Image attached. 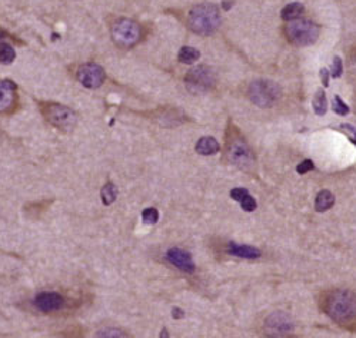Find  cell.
<instances>
[{
    "label": "cell",
    "instance_id": "cell-13",
    "mask_svg": "<svg viewBox=\"0 0 356 338\" xmlns=\"http://www.w3.org/2000/svg\"><path fill=\"white\" fill-rule=\"evenodd\" d=\"M15 89H16V85L12 80H2L0 82V114L8 112L13 107Z\"/></svg>",
    "mask_w": 356,
    "mask_h": 338
},
{
    "label": "cell",
    "instance_id": "cell-15",
    "mask_svg": "<svg viewBox=\"0 0 356 338\" xmlns=\"http://www.w3.org/2000/svg\"><path fill=\"white\" fill-rule=\"evenodd\" d=\"M196 152L199 155H215L219 152V143L218 141L212 138V136H205V138H200L197 143H196Z\"/></svg>",
    "mask_w": 356,
    "mask_h": 338
},
{
    "label": "cell",
    "instance_id": "cell-12",
    "mask_svg": "<svg viewBox=\"0 0 356 338\" xmlns=\"http://www.w3.org/2000/svg\"><path fill=\"white\" fill-rule=\"evenodd\" d=\"M35 305L43 312L57 311L64 305V298L59 293H40L36 295Z\"/></svg>",
    "mask_w": 356,
    "mask_h": 338
},
{
    "label": "cell",
    "instance_id": "cell-22",
    "mask_svg": "<svg viewBox=\"0 0 356 338\" xmlns=\"http://www.w3.org/2000/svg\"><path fill=\"white\" fill-rule=\"evenodd\" d=\"M93 338H127L123 331L116 328H105L98 331Z\"/></svg>",
    "mask_w": 356,
    "mask_h": 338
},
{
    "label": "cell",
    "instance_id": "cell-16",
    "mask_svg": "<svg viewBox=\"0 0 356 338\" xmlns=\"http://www.w3.org/2000/svg\"><path fill=\"white\" fill-rule=\"evenodd\" d=\"M333 204H335V196H333V194H332L330 191H328V189H323V191H321V192L318 194V196H316L315 209H316L318 212H325V211L330 209V208L333 206Z\"/></svg>",
    "mask_w": 356,
    "mask_h": 338
},
{
    "label": "cell",
    "instance_id": "cell-3",
    "mask_svg": "<svg viewBox=\"0 0 356 338\" xmlns=\"http://www.w3.org/2000/svg\"><path fill=\"white\" fill-rule=\"evenodd\" d=\"M286 37L295 46L313 45L319 37V27L308 19H295L286 26Z\"/></svg>",
    "mask_w": 356,
    "mask_h": 338
},
{
    "label": "cell",
    "instance_id": "cell-7",
    "mask_svg": "<svg viewBox=\"0 0 356 338\" xmlns=\"http://www.w3.org/2000/svg\"><path fill=\"white\" fill-rule=\"evenodd\" d=\"M215 85V73L205 65L196 66L186 75L187 89L193 93H203L212 89Z\"/></svg>",
    "mask_w": 356,
    "mask_h": 338
},
{
    "label": "cell",
    "instance_id": "cell-14",
    "mask_svg": "<svg viewBox=\"0 0 356 338\" xmlns=\"http://www.w3.org/2000/svg\"><path fill=\"white\" fill-rule=\"evenodd\" d=\"M228 252L235 255V257H239V258H246V259H256L260 257V251L255 247H250V245H236L231 242L229 247H228Z\"/></svg>",
    "mask_w": 356,
    "mask_h": 338
},
{
    "label": "cell",
    "instance_id": "cell-26",
    "mask_svg": "<svg viewBox=\"0 0 356 338\" xmlns=\"http://www.w3.org/2000/svg\"><path fill=\"white\" fill-rule=\"evenodd\" d=\"M343 73V63L342 59L339 56L333 58V63H332V71H330V76H333V79H338L342 76Z\"/></svg>",
    "mask_w": 356,
    "mask_h": 338
},
{
    "label": "cell",
    "instance_id": "cell-4",
    "mask_svg": "<svg viewBox=\"0 0 356 338\" xmlns=\"http://www.w3.org/2000/svg\"><path fill=\"white\" fill-rule=\"evenodd\" d=\"M249 99L259 107H270L280 96V89L275 82L270 80H255L249 86Z\"/></svg>",
    "mask_w": 356,
    "mask_h": 338
},
{
    "label": "cell",
    "instance_id": "cell-30",
    "mask_svg": "<svg viewBox=\"0 0 356 338\" xmlns=\"http://www.w3.org/2000/svg\"><path fill=\"white\" fill-rule=\"evenodd\" d=\"M172 317H173L175 320H182V318L185 317V311H183L182 308H179V307H173V310H172Z\"/></svg>",
    "mask_w": 356,
    "mask_h": 338
},
{
    "label": "cell",
    "instance_id": "cell-33",
    "mask_svg": "<svg viewBox=\"0 0 356 338\" xmlns=\"http://www.w3.org/2000/svg\"><path fill=\"white\" fill-rule=\"evenodd\" d=\"M352 142H353L356 145V139H352Z\"/></svg>",
    "mask_w": 356,
    "mask_h": 338
},
{
    "label": "cell",
    "instance_id": "cell-20",
    "mask_svg": "<svg viewBox=\"0 0 356 338\" xmlns=\"http://www.w3.org/2000/svg\"><path fill=\"white\" fill-rule=\"evenodd\" d=\"M100 198H102V202L105 205H112L115 202L116 198H117V189L112 182H107L106 185L102 188Z\"/></svg>",
    "mask_w": 356,
    "mask_h": 338
},
{
    "label": "cell",
    "instance_id": "cell-27",
    "mask_svg": "<svg viewBox=\"0 0 356 338\" xmlns=\"http://www.w3.org/2000/svg\"><path fill=\"white\" fill-rule=\"evenodd\" d=\"M313 168H315L313 162H312L311 159H305L296 166V172H298V174H306V172H309V171H312Z\"/></svg>",
    "mask_w": 356,
    "mask_h": 338
},
{
    "label": "cell",
    "instance_id": "cell-31",
    "mask_svg": "<svg viewBox=\"0 0 356 338\" xmlns=\"http://www.w3.org/2000/svg\"><path fill=\"white\" fill-rule=\"evenodd\" d=\"M161 338H169V332H168V329L163 328L161 332Z\"/></svg>",
    "mask_w": 356,
    "mask_h": 338
},
{
    "label": "cell",
    "instance_id": "cell-8",
    "mask_svg": "<svg viewBox=\"0 0 356 338\" xmlns=\"http://www.w3.org/2000/svg\"><path fill=\"white\" fill-rule=\"evenodd\" d=\"M265 329L270 338H282L294 331V321L285 312H273L265 321Z\"/></svg>",
    "mask_w": 356,
    "mask_h": 338
},
{
    "label": "cell",
    "instance_id": "cell-21",
    "mask_svg": "<svg viewBox=\"0 0 356 338\" xmlns=\"http://www.w3.org/2000/svg\"><path fill=\"white\" fill-rule=\"evenodd\" d=\"M15 58H16V53H15L13 47H12L9 43L2 42V43H0V63H3V65H10V63L15 61Z\"/></svg>",
    "mask_w": 356,
    "mask_h": 338
},
{
    "label": "cell",
    "instance_id": "cell-1",
    "mask_svg": "<svg viewBox=\"0 0 356 338\" xmlns=\"http://www.w3.org/2000/svg\"><path fill=\"white\" fill-rule=\"evenodd\" d=\"M187 23L197 35H212L221 25V15L215 5H197L190 10Z\"/></svg>",
    "mask_w": 356,
    "mask_h": 338
},
{
    "label": "cell",
    "instance_id": "cell-29",
    "mask_svg": "<svg viewBox=\"0 0 356 338\" xmlns=\"http://www.w3.org/2000/svg\"><path fill=\"white\" fill-rule=\"evenodd\" d=\"M319 75H321V80H322V83H323V86H325V88H328V86H329L330 72L328 71L326 68H322L321 72H319Z\"/></svg>",
    "mask_w": 356,
    "mask_h": 338
},
{
    "label": "cell",
    "instance_id": "cell-6",
    "mask_svg": "<svg viewBox=\"0 0 356 338\" xmlns=\"http://www.w3.org/2000/svg\"><path fill=\"white\" fill-rule=\"evenodd\" d=\"M46 119L54 125L56 128L62 129L64 132H70L76 125V115L69 107L57 105V103H46L43 109Z\"/></svg>",
    "mask_w": 356,
    "mask_h": 338
},
{
    "label": "cell",
    "instance_id": "cell-32",
    "mask_svg": "<svg viewBox=\"0 0 356 338\" xmlns=\"http://www.w3.org/2000/svg\"><path fill=\"white\" fill-rule=\"evenodd\" d=\"M231 5H232V3H229V2H223V8H225V9L231 8Z\"/></svg>",
    "mask_w": 356,
    "mask_h": 338
},
{
    "label": "cell",
    "instance_id": "cell-19",
    "mask_svg": "<svg viewBox=\"0 0 356 338\" xmlns=\"http://www.w3.org/2000/svg\"><path fill=\"white\" fill-rule=\"evenodd\" d=\"M179 62L186 63V65H190V63H195L199 58H200V52L196 50L193 47H182L180 52H179Z\"/></svg>",
    "mask_w": 356,
    "mask_h": 338
},
{
    "label": "cell",
    "instance_id": "cell-2",
    "mask_svg": "<svg viewBox=\"0 0 356 338\" xmlns=\"http://www.w3.org/2000/svg\"><path fill=\"white\" fill-rule=\"evenodd\" d=\"M326 311L332 320L345 324L355 320L356 317V295L347 290H339L330 295Z\"/></svg>",
    "mask_w": 356,
    "mask_h": 338
},
{
    "label": "cell",
    "instance_id": "cell-23",
    "mask_svg": "<svg viewBox=\"0 0 356 338\" xmlns=\"http://www.w3.org/2000/svg\"><path fill=\"white\" fill-rule=\"evenodd\" d=\"M142 219L146 225H155L159 219V212L155 208H148L142 212Z\"/></svg>",
    "mask_w": 356,
    "mask_h": 338
},
{
    "label": "cell",
    "instance_id": "cell-10",
    "mask_svg": "<svg viewBox=\"0 0 356 338\" xmlns=\"http://www.w3.org/2000/svg\"><path fill=\"white\" fill-rule=\"evenodd\" d=\"M78 78L85 88L96 89L105 82V71L96 63H86L79 68Z\"/></svg>",
    "mask_w": 356,
    "mask_h": 338
},
{
    "label": "cell",
    "instance_id": "cell-24",
    "mask_svg": "<svg viewBox=\"0 0 356 338\" xmlns=\"http://www.w3.org/2000/svg\"><path fill=\"white\" fill-rule=\"evenodd\" d=\"M332 107H333V112H336V114L340 116H345L350 112L349 106H347L346 103H345V102L340 99V96H338V95H336L335 99H333V105H332Z\"/></svg>",
    "mask_w": 356,
    "mask_h": 338
},
{
    "label": "cell",
    "instance_id": "cell-28",
    "mask_svg": "<svg viewBox=\"0 0 356 338\" xmlns=\"http://www.w3.org/2000/svg\"><path fill=\"white\" fill-rule=\"evenodd\" d=\"M248 192H249V191H248V189H245V188H233V189L231 191V196L233 198V199H235V201H238V202H239L242 198L246 195Z\"/></svg>",
    "mask_w": 356,
    "mask_h": 338
},
{
    "label": "cell",
    "instance_id": "cell-17",
    "mask_svg": "<svg viewBox=\"0 0 356 338\" xmlns=\"http://www.w3.org/2000/svg\"><path fill=\"white\" fill-rule=\"evenodd\" d=\"M303 12H305V8H303L302 3H289L282 9L280 16L286 22H291L295 19H299V16L302 15Z\"/></svg>",
    "mask_w": 356,
    "mask_h": 338
},
{
    "label": "cell",
    "instance_id": "cell-25",
    "mask_svg": "<svg viewBox=\"0 0 356 338\" xmlns=\"http://www.w3.org/2000/svg\"><path fill=\"white\" fill-rule=\"evenodd\" d=\"M239 202H241L242 209H243V211H246V212H252V211H255V209H256V206H258V204H256V199H255L253 196H250L249 192L243 196Z\"/></svg>",
    "mask_w": 356,
    "mask_h": 338
},
{
    "label": "cell",
    "instance_id": "cell-5",
    "mask_svg": "<svg viewBox=\"0 0 356 338\" xmlns=\"http://www.w3.org/2000/svg\"><path fill=\"white\" fill-rule=\"evenodd\" d=\"M140 36H142V27L130 19H120L112 27L113 42L125 49L136 45L140 40Z\"/></svg>",
    "mask_w": 356,
    "mask_h": 338
},
{
    "label": "cell",
    "instance_id": "cell-11",
    "mask_svg": "<svg viewBox=\"0 0 356 338\" xmlns=\"http://www.w3.org/2000/svg\"><path fill=\"white\" fill-rule=\"evenodd\" d=\"M166 258L169 261L172 265H175L176 268H179L180 271H185L187 274H192L195 272V262L192 259V255L185 251V249L180 248H170L166 252Z\"/></svg>",
    "mask_w": 356,
    "mask_h": 338
},
{
    "label": "cell",
    "instance_id": "cell-18",
    "mask_svg": "<svg viewBox=\"0 0 356 338\" xmlns=\"http://www.w3.org/2000/svg\"><path fill=\"white\" fill-rule=\"evenodd\" d=\"M312 105H313V110H315L316 115L323 116L326 114V110H328V99H326L325 90L319 89L315 93Z\"/></svg>",
    "mask_w": 356,
    "mask_h": 338
},
{
    "label": "cell",
    "instance_id": "cell-9",
    "mask_svg": "<svg viewBox=\"0 0 356 338\" xmlns=\"http://www.w3.org/2000/svg\"><path fill=\"white\" fill-rule=\"evenodd\" d=\"M228 158L233 165L238 168L249 171L255 166V156L250 151V148L242 141H235L229 145L228 149Z\"/></svg>",
    "mask_w": 356,
    "mask_h": 338
}]
</instances>
